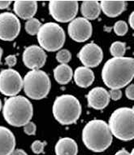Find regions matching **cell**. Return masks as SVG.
<instances>
[{"instance_id": "cell-12", "label": "cell", "mask_w": 134, "mask_h": 155, "mask_svg": "<svg viewBox=\"0 0 134 155\" xmlns=\"http://www.w3.org/2000/svg\"><path fill=\"white\" fill-rule=\"evenodd\" d=\"M77 56L84 66L90 69L99 65L103 59V52L99 46L89 43L80 49Z\"/></svg>"}, {"instance_id": "cell-11", "label": "cell", "mask_w": 134, "mask_h": 155, "mask_svg": "<svg viewBox=\"0 0 134 155\" xmlns=\"http://www.w3.org/2000/svg\"><path fill=\"white\" fill-rule=\"evenodd\" d=\"M67 32L73 40L83 43L91 37L93 28L89 21L83 17H77L70 22L67 26Z\"/></svg>"}, {"instance_id": "cell-31", "label": "cell", "mask_w": 134, "mask_h": 155, "mask_svg": "<svg viewBox=\"0 0 134 155\" xmlns=\"http://www.w3.org/2000/svg\"><path fill=\"white\" fill-rule=\"evenodd\" d=\"M11 3V1L10 0H0V10L8 8Z\"/></svg>"}, {"instance_id": "cell-21", "label": "cell", "mask_w": 134, "mask_h": 155, "mask_svg": "<svg viewBox=\"0 0 134 155\" xmlns=\"http://www.w3.org/2000/svg\"><path fill=\"white\" fill-rule=\"evenodd\" d=\"M73 77V70L68 64H60L54 70V78L59 84H67L72 80Z\"/></svg>"}, {"instance_id": "cell-28", "label": "cell", "mask_w": 134, "mask_h": 155, "mask_svg": "<svg viewBox=\"0 0 134 155\" xmlns=\"http://www.w3.org/2000/svg\"><path fill=\"white\" fill-rule=\"evenodd\" d=\"M110 99L113 101H119L122 97V91L120 89H111L109 92Z\"/></svg>"}, {"instance_id": "cell-25", "label": "cell", "mask_w": 134, "mask_h": 155, "mask_svg": "<svg viewBox=\"0 0 134 155\" xmlns=\"http://www.w3.org/2000/svg\"><path fill=\"white\" fill-rule=\"evenodd\" d=\"M113 29H114V32L115 33V35H117L118 36H123V35H126L127 32H128L129 26H128V25L125 21H118L117 22H115Z\"/></svg>"}, {"instance_id": "cell-33", "label": "cell", "mask_w": 134, "mask_h": 155, "mask_svg": "<svg viewBox=\"0 0 134 155\" xmlns=\"http://www.w3.org/2000/svg\"><path fill=\"white\" fill-rule=\"evenodd\" d=\"M11 155H28L27 153L24 150H21V149H16L12 152Z\"/></svg>"}, {"instance_id": "cell-22", "label": "cell", "mask_w": 134, "mask_h": 155, "mask_svg": "<svg viewBox=\"0 0 134 155\" xmlns=\"http://www.w3.org/2000/svg\"><path fill=\"white\" fill-rule=\"evenodd\" d=\"M126 51L125 43L116 41L111 45L110 52L113 57H123Z\"/></svg>"}, {"instance_id": "cell-6", "label": "cell", "mask_w": 134, "mask_h": 155, "mask_svg": "<svg viewBox=\"0 0 134 155\" xmlns=\"http://www.w3.org/2000/svg\"><path fill=\"white\" fill-rule=\"evenodd\" d=\"M51 87V79L43 70H30L23 79L24 93L33 100H42L46 97Z\"/></svg>"}, {"instance_id": "cell-35", "label": "cell", "mask_w": 134, "mask_h": 155, "mask_svg": "<svg viewBox=\"0 0 134 155\" xmlns=\"http://www.w3.org/2000/svg\"><path fill=\"white\" fill-rule=\"evenodd\" d=\"M2 56H3V49L0 48V63H1V59H2Z\"/></svg>"}, {"instance_id": "cell-18", "label": "cell", "mask_w": 134, "mask_h": 155, "mask_svg": "<svg viewBox=\"0 0 134 155\" xmlns=\"http://www.w3.org/2000/svg\"><path fill=\"white\" fill-rule=\"evenodd\" d=\"M76 84L83 88H87L94 81V74L89 68L85 66L78 67L73 74Z\"/></svg>"}, {"instance_id": "cell-8", "label": "cell", "mask_w": 134, "mask_h": 155, "mask_svg": "<svg viewBox=\"0 0 134 155\" xmlns=\"http://www.w3.org/2000/svg\"><path fill=\"white\" fill-rule=\"evenodd\" d=\"M49 12L56 21L61 23L72 21L77 15L78 2L53 0L49 3Z\"/></svg>"}, {"instance_id": "cell-15", "label": "cell", "mask_w": 134, "mask_h": 155, "mask_svg": "<svg viewBox=\"0 0 134 155\" xmlns=\"http://www.w3.org/2000/svg\"><path fill=\"white\" fill-rule=\"evenodd\" d=\"M13 9L17 17L30 20L38 11V3L34 0H17L14 3Z\"/></svg>"}, {"instance_id": "cell-16", "label": "cell", "mask_w": 134, "mask_h": 155, "mask_svg": "<svg viewBox=\"0 0 134 155\" xmlns=\"http://www.w3.org/2000/svg\"><path fill=\"white\" fill-rule=\"evenodd\" d=\"M16 148V138L9 129L0 126V155H11Z\"/></svg>"}, {"instance_id": "cell-13", "label": "cell", "mask_w": 134, "mask_h": 155, "mask_svg": "<svg viewBox=\"0 0 134 155\" xmlns=\"http://www.w3.org/2000/svg\"><path fill=\"white\" fill-rule=\"evenodd\" d=\"M22 61L24 65L30 70H40L46 63V54L39 46H30L24 49Z\"/></svg>"}, {"instance_id": "cell-4", "label": "cell", "mask_w": 134, "mask_h": 155, "mask_svg": "<svg viewBox=\"0 0 134 155\" xmlns=\"http://www.w3.org/2000/svg\"><path fill=\"white\" fill-rule=\"evenodd\" d=\"M111 133L117 139L129 141L134 138L133 108L122 107L111 114L108 124Z\"/></svg>"}, {"instance_id": "cell-1", "label": "cell", "mask_w": 134, "mask_h": 155, "mask_svg": "<svg viewBox=\"0 0 134 155\" xmlns=\"http://www.w3.org/2000/svg\"><path fill=\"white\" fill-rule=\"evenodd\" d=\"M134 77L132 57H112L104 64L102 78L107 87L121 89L132 82Z\"/></svg>"}, {"instance_id": "cell-30", "label": "cell", "mask_w": 134, "mask_h": 155, "mask_svg": "<svg viewBox=\"0 0 134 155\" xmlns=\"http://www.w3.org/2000/svg\"><path fill=\"white\" fill-rule=\"evenodd\" d=\"M125 94H126L127 98L129 100L134 99V85L133 84H130L125 90Z\"/></svg>"}, {"instance_id": "cell-20", "label": "cell", "mask_w": 134, "mask_h": 155, "mask_svg": "<svg viewBox=\"0 0 134 155\" xmlns=\"http://www.w3.org/2000/svg\"><path fill=\"white\" fill-rule=\"evenodd\" d=\"M80 12L83 16V18L86 20H95L100 15L101 8L98 1L89 0L83 1L80 6Z\"/></svg>"}, {"instance_id": "cell-9", "label": "cell", "mask_w": 134, "mask_h": 155, "mask_svg": "<svg viewBox=\"0 0 134 155\" xmlns=\"http://www.w3.org/2000/svg\"><path fill=\"white\" fill-rule=\"evenodd\" d=\"M23 88V78L12 69L0 72V92L6 96H16Z\"/></svg>"}, {"instance_id": "cell-10", "label": "cell", "mask_w": 134, "mask_h": 155, "mask_svg": "<svg viewBox=\"0 0 134 155\" xmlns=\"http://www.w3.org/2000/svg\"><path fill=\"white\" fill-rule=\"evenodd\" d=\"M20 22L18 17L11 12L0 14V39L12 41L19 35Z\"/></svg>"}, {"instance_id": "cell-2", "label": "cell", "mask_w": 134, "mask_h": 155, "mask_svg": "<svg viewBox=\"0 0 134 155\" xmlns=\"http://www.w3.org/2000/svg\"><path fill=\"white\" fill-rule=\"evenodd\" d=\"M82 140L86 148L93 152L101 153L112 143V135L105 121L94 119L86 123L82 131Z\"/></svg>"}, {"instance_id": "cell-24", "label": "cell", "mask_w": 134, "mask_h": 155, "mask_svg": "<svg viewBox=\"0 0 134 155\" xmlns=\"http://www.w3.org/2000/svg\"><path fill=\"white\" fill-rule=\"evenodd\" d=\"M71 59H72V54L67 49H61L57 52L56 60L60 64H67L71 61Z\"/></svg>"}, {"instance_id": "cell-19", "label": "cell", "mask_w": 134, "mask_h": 155, "mask_svg": "<svg viewBox=\"0 0 134 155\" xmlns=\"http://www.w3.org/2000/svg\"><path fill=\"white\" fill-rule=\"evenodd\" d=\"M55 152L56 155H77L78 145L72 138L64 137L56 143Z\"/></svg>"}, {"instance_id": "cell-3", "label": "cell", "mask_w": 134, "mask_h": 155, "mask_svg": "<svg viewBox=\"0 0 134 155\" xmlns=\"http://www.w3.org/2000/svg\"><path fill=\"white\" fill-rule=\"evenodd\" d=\"M33 114V104L23 96L9 97L3 107V118L9 125L13 127H24L31 121Z\"/></svg>"}, {"instance_id": "cell-27", "label": "cell", "mask_w": 134, "mask_h": 155, "mask_svg": "<svg viewBox=\"0 0 134 155\" xmlns=\"http://www.w3.org/2000/svg\"><path fill=\"white\" fill-rule=\"evenodd\" d=\"M37 127L35 125V123L30 122L24 126V133L27 134L28 136H33L36 133Z\"/></svg>"}, {"instance_id": "cell-29", "label": "cell", "mask_w": 134, "mask_h": 155, "mask_svg": "<svg viewBox=\"0 0 134 155\" xmlns=\"http://www.w3.org/2000/svg\"><path fill=\"white\" fill-rule=\"evenodd\" d=\"M16 61H17V59H16V56L15 55H9L5 58L6 64H8L10 68L15 66Z\"/></svg>"}, {"instance_id": "cell-23", "label": "cell", "mask_w": 134, "mask_h": 155, "mask_svg": "<svg viewBox=\"0 0 134 155\" xmlns=\"http://www.w3.org/2000/svg\"><path fill=\"white\" fill-rule=\"evenodd\" d=\"M42 24L40 21H38L36 18H31L28 20L25 23V30L26 32L30 35H35L38 34L40 30Z\"/></svg>"}, {"instance_id": "cell-36", "label": "cell", "mask_w": 134, "mask_h": 155, "mask_svg": "<svg viewBox=\"0 0 134 155\" xmlns=\"http://www.w3.org/2000/svg\"><path fill=\"white\" fill-rule=\"evenodd\" d=\"M2 102H1V100H0V111H1V110H2Z\"/></svg>"}, {"instance_id": "cell-32", "label": "cell", "mask_w": 134, "mask_h": 155, "mask_svg": "<svg viewBox=\"0 0 134 155\" xmlns=\"http://www.w3.org/2000/svg\"><path fill=\"white\" fill-rule=\"evenodd\" d=\"M115 155H134V152L133 150H132L131 153H129L126 150L122 149V150H119L118 152L116 153Z\"/></svg>"}, {"instance_id": "cell-7", "label": "cell", "mask_w": 134, "mask_h": 155, "mask_svg": "<svg viewBox=\"0 0 134 155\" xmlns=\"http://www.w3.org/2000/svg\"><path fill=\"white\" fill-rule=\"evenodd\" d=\"M37 35L40 47L47 51H59L64 44V30L54 22L42 25Z\"/></svg>"}, {"instance_id": "cell-14", "label": "cell", "mask_w": 134, "mask_h": 155, "mask_svg": "<svg viewBox=\"0 0 134 155\" xmlns=\"http://www.w3.org/2000/svg\"><path fill=\"white\" fill-rule=\"evenodd\" d=\"M86 97L89 106L97 110L105 109L109 104L111 100L108 91L101 87H97L90 90Z\"/></svg>"}, {"instance_id": "cell-17", "label": "cell", "mask_w": 134, "mask_h": 155, "mask_svg": "<svg viewBox=\"0 0 134 155\" xmlns=\"http://www.w3.org/2000/svg\"><path fill=\"white\" fill-rule=\"evenodd\" d=\"M100 8L105 15L109 17H116L120 16L126 9L125 1H111V0H103L101 1Z\"/></svg>"}, {"instance_id": "cell-26", "label": "cell", "mask_w": 134, "mask_h": 155, "mask_svg": "<svg viewBox=\"0 0 134 155\" xmlns=\"http://www.w3.org/2000/svg\"><path fill=\"white\" fill-rule=\"evenodd\" d=\"M46 142H42L41 140H35L31 144V150L36 154H40L44 152V149L46 147Z\"/></svg>"}, {"instance_id": "cell-34", "label": "cell", "mask_w": 134, "mask_h": 155, "mask_svg": "<svg viewBox=\"0 0 134 155\" xmlns=\"http://www.w3.org/2000/svg\"><path fill=\"white\" fill-rule=\"evenodd\" d=\"M134 13L133 12H132L130 14V16H129V25L131 26L132 29H134Z\"/></svg>"}, {"instance_id": "cell-5", "label": "cell", "mask_w": 134, "mask_h": 155, "mask_svg": "<svg viewBox=\"0 0 134 155\" xmlns=\"http://www.w3.org/2000/svg\"><path fill=\"white\" fill-rule=\"evenodd\" d=\"M53 115L62 125H71L76 123L81 114L80 101L73 95H62L55 100Z\"/></svg>"}]
</instances>
